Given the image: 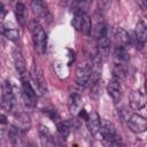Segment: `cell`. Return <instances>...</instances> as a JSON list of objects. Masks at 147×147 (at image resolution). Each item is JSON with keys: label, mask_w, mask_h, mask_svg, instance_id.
<instances>
[{"label": "cell", "mask_w": 147, "mask_h": 147, "mask_svg": "<svg viewBox=\"0 0 147 147\" xmlns=\"http://www.w3.org/2000/svg\"><path fill=\"white\" fill-rule=\"evenodd\" d=\"M31 36H32V41L34 45V48L38 51L39 54H45L47 49V36L42 26L37 23V22H31L29 25Z\"/></svg>", "instance_id": "1"}, {"label": "cell", "mask_w": 147, "mask_h": 147, "mask_svg": "<svg viewBox=\"0 0 147 147\" xmlns=\"http://www.w3.org/2000/svg\"><path fill=\"white\" fill-rule=\"evenodd\" d=\"M21 80H22V95L25 105L28 107H34L37 105V92L31 85L28 74L21 76Z\"/></svg>", "instance_id": "2"}, {"label": "cell", "mask_w": 147, "mask_h": 147, "mask_svg": "<svg viewBox=\"0 0 147 147\" xmlns=\"http://www.w3.org/2000/svg\"><path fill=\"white\" fill-rule=\"evenodd\" d=\"M30 78L33 83V86H34L33 88L36 92H38L39 94H42V95L47 93V85H46L44 74L37 64L32 65V68L30 70Z\"/></svg>", "instance_id": "3"}, {"label": "cell", "mask_w": 147, "mask_h": 147, "mask_svg": "<svg viewBox=\"0 0 147 147\" xmlns=\"http://www.w3.org/2000/svg\"><path fill=\"white\" fill-rule=\"evenodd\" d=\"M0 106L7 111H13L15 107V95L13 87L8 80H5L2 84V95L0 99Z\"/></svg>", "instance_id": "4"}, {"label": "cell", "mask_w": 147, "mask_h": 147, "mask_svg": "<svg viewBox=\"0 0 147 147\" xmlns=\"http://www.w3.org/2000/svg\"><path fill=\"white\" fill-rule=\"evenodd\" d=\"M72 25L77 31L84 34H90L91 17L86 14V11H75V15L72 18Z\"/></svg>", "instance_id": "5"}, {"label": "cell", "mask_w": 147, "mask_h": 147, "mask_svg": "<svg viewBox=\"0 0 147 147\" xmlns=\"http://www.w3.org/2000/svg\"><path fill=\"white\" fill-rule=\"evenodd\" d=\"M108 33V29L106 26L105 21L100 15H95L93 20H91V31L90 34H92L95 38H101Z\"/></svg>", "instance_id": "6"}, {"label": "cell", "mask_w": 147, "mask_h": 147, "mask_svg": "<svg viewBox=\"0 0 147 147\" xmlns=\"http://www.w3.org/2000/svg\"><path fill=\"white\" fill-rule=\"evenodd\" d=\"M127 126L132 132L141 133V132H145L147 129V121L145 117L138 114H133L127 118Z\"/></svg>", "instance_id": "7"}, {"label": "cell", "mask_w": 147, "mask_h": 147, "mask_svg": "<svg viewBox=\"0 0 147 147\" xmlns=\"http://www.w3.org/2000/svg\"><path fill=\"white\" fill-rule=\"evenodd\" d=\"M101 72H102V62L101 57L95 55L92 60V63L90 64V82L91 85H95L99 83L101 78Z\"/></svg>", "instance_id": "8"}, {"label": "cell", "mask_w": 147, "mask_h": 147, "mask_svg": "<svg viewBox=\"0 0 147 147\" xmlns=\"http://www.w3.org/2000/svg\"><path fill=\"white\" fill-rule=\"evenodd\" d=\"M76 83L82 88H85V87L91 85V82H90V64L80 65L77 69Z\"/></svg>", "instance_id": "9"}, {"label": "cell", "mask_w": 147, "mask_h": 147, "mask_svg": "<svg viewBox=\"0 0 147 147\" xmlns=\"http://www.w3.org/2000/svg\"><path fill=\"white\" fill-rule=\"evenodd\" d=\"M13 126L18 129L23 133L29 131L30 127H31L30 116L28 114H25V113H17V114H15L14 115V124H13Z\"/></svg>", "instance_id": "10"}, {"label": "cell", "mask_w": 147, "mask_h": 147, "mask_svg": "<svg viewBox=\"0 0 147 147\" xmlns=\"http://www.w3.org/2000/svg\"><path fill=\"white\" fill-rule=\"evenodd\" d=\"M114 39H115L116 46L123 47V48H126V49H127V47L131 44V38H130L129 33L124 29H122V28L115 29V31H114Z\"/></svg>", "instance_id": "11"}, {"label": "cell", "mask_w": 147, "mask_h": 147, "mask_svg": "<svg viewBox=\"0 0 147 147\" xmlns=\"http://www.w3.org/2000/svg\"><path fill=\"white\" fill-rule=\"evenodd\" d=\"M107 92H108V94L110 95V98L113 99L114 102H118L122 99V94H123L121 82H118L116 79L110 80L108 86H107Z\"/></svg>", "instance_id": "12"}, {"label": "cell", "mask_w": 147, "mask_h": 147, "mask_svg": "<svg viewBox=\"0 0 147 147\" xmlns=\"http://www.w3.org/2000/svg\"><path fill=\"white\" fill-rule=\"evenodd\" d=\"M146 98L145 94L140 91H132L130 94V106L133 110H140L145 107Z\"/></svg>", "instance_id": "13"}, {"label": "cell", "mask_w": 147, "mask_h": 147, "mask_svg": "<svg viewBox=\"0 0 147 147\" xmlns=\"http://www.w3.org/2000/svg\"><path fill=\"white\" fill-rule=\"evenodd\" d=\"M100 122H101V118L99 117L98 113L92 110L88 115H87V118H86V123H87V127L90 130V132L92 134H96L100 130Z\"/></svg>", "instance_id": "14"}, {"label": "cell", "mask_w": 147, "mask_h": 147, "mask_svg": "<svg viewBox=\"0 0 147 147\" xmlns=\"http://www.w3.org/2000/svg\"><path fill=\"white\" fill-rule=\"evenodd\" d=\"M38 133H39V138H40V142L44 147H53L54 144H55V140L52 136V133L49 132V130L44 126V125H40L39 126V130H38Z\"/></svg>", "instance_id": "15"}, {"label": "cell", "mask_w": 147, "mask_h": 147, "mask_svg": "<svg viewBox=\"0 0 147 147\" xmlns=\"http://www.w3.org/2000/svg\"><path fill=\"white\" fill-rule=\"evenodd\" d=\"M13 60H14L15 68H16L17 72L20 74V76L26 75V63H25V60L20 51L15 49L13 52Z\"/></svg>", "instance_id": "16"}, {"label": "cell", "mask_w": 147, "mask_h": 147, "mask_svg": "<svg viewBox=\"0 0 147 147\" xmlns=\"http://www.w3.org/2000/svg\"><path fill=\"white\" fill-rule=\"evenodd\" d=\"M31 7L33 9V13L37 17L39 18H42V20H47L51 17L49 13H48V9L46 7V5L42 2V1H32L31 2Z\"/></svg>", "instance_id": "17"}, {"label": "cell", "mask_w": 147, "mask_h": 147, "mask_svg": "<svg viewBox=\"0 0 147 147\" xmlns=\"http://www.w3.org/2000/svg\"><path fill=\"white\" fill-rule=\"evenodd\" d=\"M136 40L140 47H142L147 40V28L145 22L141 20L137 23V26H136Z\"/></svg>", "instance_id": "18"}, {"label": "cell", "mask_w": 147, "mask_h": 147, "mask_svg": "<svg viewBox=\"0 0 147 147\" xmlns=\"http://www.w3.org/2000/svg\"><path fill=\"white\" fill-rule=\"evenodd\" d=\"M109 52H110V39L107 33L106 36L98 39V56L106 57L107 55H109Z\"/></svg>", "instance_id": "19"}, {"label": "cell", "mask_w": 147, "mask_h": 147, "mask_svg": "<svg viewBox=\"0 0 147 147\" xmlns=\"http://www.w3.org/2000/svg\"><path fill=\"white\" fill-rule=\"evenodd\" d=\"M15 15H16V20L17 22L22 25L25 26L26 21H28V11H26V7L23 2H17L15 6Z\"/></svg>", "instance_id": "20"}, {"label": "cell", "mask_w": 147, "mask_h": 147, "mask_svg": "<svg viewBox=\"0 0 147 147\" xmlns=\"http://www.w3.org/2000/svg\"><path fill=\"white\" fill-rule=\"evenodd\" d=\"M68 105H69V109H70V111L72 114H78L83 109L82 108V98L77 93H75V94H72L70 96Z\"/></svg>", "instance_id": "21"}, {"label": "cell", "mask_w": 147, "mask_h": 147, "mask_svg": "<svg viewBox=\"0 0 147 147\" xmlns=\"http://www.w3.org/2000/svg\"><path fill=\"white\" fill-rule=\"evenodd\" d=\"M22 136H23V132L20 131L18 129H16L15 126H11L8 131V138H9V141L11 142L13 146H18L21 145L22 142Z\"/></svg>", "instance_id": "22"}, {"label": "cell", "mask_w": 147, "mask_h": 147, "mask_svg": "<svg viewBox=\"0 0 147 147\" xmlns=\"http://www.w3.org/2000/svg\"><path fill=\"white\" fill-rule=\"evenodd\" d=\"M113 74H114V79L118 80V82H122L126 78V69L123 64H119V63H116L113 68Z\"/></svg>", "instance_id": "23"}, {"label": "cell", "mask_w": 147, "mask_h": 147, "mask_svg": "<svg viewBox=\"0 0 147 147\" xmlns=\"http://www.w3.org/2000/svg\"><path fill=\"white\" fill-rule=\"evenodd\" d=\"M115 56L119 61H124V62H126L130 59V55L127 53V49L126 48H123V47H118V46L115 47Z\"/></svg>", "instance_id": "24"}, {"label": "cell", "mask_w": 147, "mask_h": 147, "mask_svg": "<svg viewBox=\"0 0 147 147\" xmlns=\"http://www.w3.org/2000/svg\"><path fill=\"white\" fill-rule=\"evenodd\" d=\"M56 129H57L59 134H60L63 139H65V138L69 136V133H70V126H69L67 123H64V122H59V123H56Z\"/></svg>", "instance_id": "25"}, {"label": "cell", "mask_w": 147, "mask_h": 147, "mask_svg": "<svg viewBox=\"0 0 147 147\" xmlns=\"http://www.w3.org/2000/svg\"><path fill=\"white\" fill-rule=\"evenodd\" d=\"M3 36L11 41H16L20 38V32L16 29H6L3 32Z\"/></svg>", "instance_id": "26"}, {"label": "cell", "mask_w": 147, "mask_h": 147, "mask_svg": "<svg viewBox=\"0 0 147 147\" xmlns=\"http://www.w3.org/2000/svg\"><path fill=\"white\" fill-rule=\"evenodd\" d=\"M45 114H46L53 122H55V123L61 122V121H60V115H59V113L56 111V109H45Z\"/></svg>", "instance_id": "27"}, {"label": "cell", "mask_w": 147, "mask_h": 147, "mask_svg": "<svg viewBox=\"0 0 147 147\" xmlns=\"http://www.w3.org/2000/svg\"><path fill=\"white\" fill-rule=\"evenodd\" d=\"M6 13H7V10H6V8H5V6L2 5V3H0V22L5 18V16H6Z\"/></svg>", "instance_id": "28"}, {"label": "cell", "mask_w": 147, "mask_h": 147, "mask_svg": "<svg viewBox=\"0 0 147 147\" xmlns=\"http://www.w3.org/2000/svg\"><path fill=\"white\" fill-rule=\"evenodd\" d=\"M7 123H8L7 117H6L3 114H0V124H1V125H5V124H7Z\"/></svg>", "instance_id": "29"}, {"label": "cell", "mask_w": 147, "mask_h": 147, "mask_svg": "<svg viewBox=\"0 0 147 147\" xmlns=\"http://www.w3.org/2000/svg\"><path fill=\"white\" fill-rule=\"evenodd\" d=\"M138 5L141 7V9H146V7H147V2L146 1H138Z\"/></svg>", "instance_id": "30"}, {"label": "cell", "mask_w": 147, "mask_h": 147, "mask_svg": "<svg viewBox=\"0 0 147 147\" xmlns=\"http://www.w3.org/2000/svg\"><path fill=\"white\" fill-rule=\"evenodd\" d=\"M5 30H6V28L0 23V34H3V32H5Z\"/></svg>", "instance_id": "31"}, {"label": "cell", "mask_w": 147, "mask_h": 147, "mask_svg": "<svg viewBox=\"0 0 147 147\" xmlns=\"http://www.w3.org/2000/svg\"><path fill=\"white\" fill-rule=\"evenodd\" d=\"M25 147H37V146H36V144H33V142H28Z\"/></svg>", "instance_id": "32"}]
</instances>
